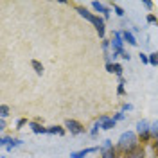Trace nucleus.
Masks as SVG:
<instances>
[{
    "mask_svg": "<svg viewBox=\"0 0 158 158\" xmlns=\"http://www.w3.org/2000/svg\"><path fill=\"white\" fill-rule=\"evenodd\" d=\"M77 13L83 16V18H86L90 22V23H94L95 25V29H97V34L102 38L104 36V22L99 18V16H95V15H92V13H88V11L85 9V7H77Z\"/></svg>",
    "mask_w": 158,
    "mask_h": 158,
    "instance_id": "obj_1",
    "label": "nucleus"
},
{
    "mask_svg": "<svg viewBox=\"0 0 158 158\" xmlns=\"http://www.w3.org/2000/svg\"><path fill=\"white\" fill-rule=\"evenodd\" d=\"M118 148L124 149L126 153L137 148V137H135V133H133V131H126V133H122L120 138H118Z\"/></svg>",
    "mask_w": 158,
    "mask_h": 158,
    "instance_id": "obj_2",
    "label": "nucleus"
},
{
    "mask_svg": "<svg viewBox=\"0 0 158 158\" xmlns=\"http://www.w3.org/2000/svg\"><path fill=\"white\" fill-rule=\"evenodd\" d=\"M65 126L69 128V131L72 133V135H81V133L85 131V128H83V126L79 124L77 120H70V118H69V120L65 122Z\"/></svg>",
    "mask_w": 158,
    "mask_h": 158,
    "instance_id": "obj_3",
    "label": "nucleus"
},
{
    "mask_svg": "<svg viewBox=\"0 0 158 158\" xmlns=\"http://www.w3.org/2000/svg\"><path fill=\"white\" fill-rule=\"evenodd\" d=\"M99 148H90V149H81V151H76V153H72L70 156L72 158H85L86 155H90V153H97Z\"/></svg>",
    "mask_w": 158,
    "mask_h": 158,
    "instance_id": "obj_4",
    "label": "nucleus"
},
{
    "mask_svg": "<svg viewBox=\"0 0 158 158\" xmlns=\"http://www.w3.org/2000/svg\"><path fill=\"white\" fill-rule=\"evenodd\" d=\"M137 131L142 135L144 138H148V133H149V124L146 122V120H140L137 124Z\"/></svg>",
    "mask_w": 158,
    "mask_h": 158,
    "instance_id": "obj_5",
    "label": "nucleus"
},
{
    "mask_svg": "<svg viewBox=\"0 0 158 158\" xmlns=\"http://www.w3.org/2000/svg\"><path fill=\"white\" fill-rule=\"evenodd\" d=\"M124 158H144V149H142V148H138V146H137L135 149L128 151Z\"/></svg>",
    "mask_w": 158,
    "mask_h": 158,
    "instance_id": "obj_6",
    "label": "nucleus"
},
{
    "mask_svg": "<svg viewBox=\"0 0 158 158\" xmlns=\"http://www.w3.org/2000/svg\"><path fill=\"white\" fill-rule=\"evenodd\" d=\"M92 6H94V9H95V11H99V13H102V15H104L106 18L110 16V9L106 7V6H102L101 2H92Z\"/></svg>",
    "mask_w": 158,
    "mask_h": 158,
    "instance_id": "obj_7",
    "label": "nucleus"
},
{
    "mask_svg": "<svg viewBox=\"0 0 158 158\" xmlns=\"http://www.w3.org/2000/svg\"><path fill=\"white\" fill-rule=\"evenodd\" d=\"M106 70L111 72V74H117V76L122 74V67H120L118 63H108V65H106Z\"/></svg>",
    "mask_w": 158,
    "mask_h": 158,
    "instance_id": "obj_8",
    "label": "nucleus"
},
{
    "mask_svg": "<svg viewBox=\"0 0 158 158\" xmlns=\"http://www.w3.org/2000/svg\"><path fill=\"white\" fill-rule=\"evenodd\" d=\"M122 38L126 40L129 45H137V40H135V36H133L129 31H124V32H122Z\"/></svg>",
    "mask_w": 158,
    "mask_h": 158,
    "instance_id": "obj_9",
    "label": "nucleus"
},
{
    "mask_svg": "<svg viewBox=\"0 0 158 158\" xmlns=\"http://www.w3.org/2000/svg\"><path fill=\"white\" fill-rule=\"evenodd\" d=\"M102 158H117V155H115V149H113V148L102 149Z\"/></svg>",
    "mask_w": 158,
    "mask_h": 158,
    "instance_id": "obj_10",
    "label": "nucleus"
},
{
    "mask_svg": "<svg viewBox=\"0 0 158 158\" xmlns=\"http://www.w3.org/2000/svg\"><path fill=\"white\" fill-rule=\"evenodd\" d=\"M31 129L34 131V133H49L47 131V128H41L40 124H36V122H31Z\"/></svg>",
    "mask_w": 158,
    "mask_h": 158,
    "instance_id": "obj_11",
    "label": "nucleus"
},
{
    "mask_svg": "<svg viewBox=\"0 0 158 158\" xmlns=\"http://www.w3.org/2000/svg\"><path fill=\"white\" fill-rule=\"evenodd\" d=\"M111 128H115V120L113 118H104V122H102V129H111Z\"/></svg>",
    "mask_w": 158,
    "mask_h": 158,
    "instance_id": "obj_12",
    "label": "nucleus"
},
{
    "mask_svg": "<svg viewBox=\"0 0 158 158\" xmlns=\"http://www.w3.org/2000/svg\"><path fill=\"white\" fill-rule=\"evenodd\" d=\"M31 65H32V69L36 70V74H38V76H41V74H43V65H41L40 61H36V59H34Z\"/></svg>",
    "mask_w": 158,
    "mask_h": 158,
    "instance_id": "obj_13",
    "label": "nucleus"
},
{
    "mask_svg": "<svg viewBox=\"0 0 158 158\" xmlns=\"http://www.w3.org/2000/svg\"><path fill=\"white\" fill-rule=\"evenodd\" d=\"M47 131H49V133H58V135H63V133H65V129L59 128V126H52V128H47Z\"/></svg>",
    "mask_w": 158,
    "mask_h": 158,
    "instance_id": "obj_14",
    "label": "nucleus"
},
{
    "mask_svg": "<svg viewBox=\"0 0 158 158\" xmlns=\"http://www.w3.org/2000/svg\"><path fill=\"white\" fill-rule=\"evenodd\" d=\"M149 63H151V65H155V67L158 65V52H153V54H149Z\"/></svg>",
    "mask_w": 158,
    "mask_h": 158,
    "instance_id": "obj_15",
    "label": "nucleus"
},
{
    "mask_svg": "<svg viewBox=\"0 0 158 158\" xmlns=\"http://www.w3.org/2000/svg\"><path fill=\"white\" fill-rule=\"evenodd\" d=\"M7 115H9V106L2 104V106H0V117L4 118V117H7Z\"/></svg>",
    "mask_w": 158,
    "mask_h": 158,
    "instance_id": "obj_16",
    "label": "nucleus"
},
{
    "mask_svg": "<svg viewBox=\"0 0 158 158\" xmlns=\"http://www.w3.org/2000/svg\"><path fill=\"white\" fill-rule=\"evenodd\" d=\"M11 142H13V138H9V137H2V140H0V144H2V146H6V148L9 146Z\"/></svg>",
    "mask_w": 158,
    "mask_h": 158,
    "instance_id": "obj_17",
    "label": "nucleus"
},
{
    "mask_svg": "<svg viewBox=\"0 0 158 158\" xmlns=\"http://www.w3.org/2000/svg\"><path fill=\"white\" fill-rule=\"evenodd\" d=\"M20 144H22V140H13V142H11L9 146H7V149H13V148H16V146H20Z\"/></svg>",
    "mask_w": 158,
    "mask_h": 158,
    "instance_id": "obj_18",
    "label": "nucleus"
},
{
    "mask_svg": "<svg viewBox=\"0 0 158 158\" xmlns=\"http://www.w3.org/2000/svg\"><path fill=\"white\" fill-rule=\"evenodd\" d=\"M140 61H142V63H149V56H146V54H140Z\"/></svg>",
    "mask_w": 158,
    "mask_h": 158,
    "instance_id": "obj_19",
    "label": "nucleus"
},
{
    "mask_svg": "<svg viewBox=\"0 0 158 158\" xmlns=\"http://www.w3.org/2000/svg\"><path fill=\"white\" fill-rule=\"evenodd\" d=\"M115 13H117L118 16H124V11L120 9V7H118V6H115Z\"/></svg>",
    "mask_w": 158,
    "mask_h": 158,
    "instance_id": "obj_20",
    "label": "nucleus"
},
{
    "mask_svg": "<svg viewBox=\"0 0 158 158\" xmlns=\"http://www.w3.org/2000/svg\"><path fill=\"white\" fill-rule=\"evenodd\" d=\"M122 118H124V113H122V111H120V113H117V115H115V117H113V120H122Z\"/></svg>",
    "mask_w": 158,
    "mask_h": 158,
    "instance_id": "obj_21",
    "label": "nucleus"
},
{
    "mask_svg": "<svg viewBox=\"0 0 158 158\" xmlns=\"http://www.w3.org/2000/svg\"><path fill=\"white\" fill-rule=\"evenodd\" d=\"M151 129H153V133L156 135V133H158V122H155V124H153V128H151Z\"/></svg>",
    "mask_w": 158,
    "mask_h": 158,
    "instance_id": "obj_22",
    "label": "nucleus"
},
{
    "mask_svg": "<svg viewBox=\"0 0 158 158\" xmlns=\"http://www.w3.org/2000/svg\"><path fill=\"white\" fill-rule=\"evenodd\" d=\"M106 148H111V140H104V149Z\"/></svg>",
    "mask_w": 158,
    "mask_h": 158,
    "instance_id": "obj_23",
    "label": "nucleus"
},
{
    "mask_svg": "<svg viewBox=\"0 0 158 158\" xmlns=\"http://www.w3.org/2000/svg\"><path fill=\"white\" fill-rule=\"evenodd\" d=\"M128 110H131V104H124L122 106V111H128Z\"/></svg>",
    "mask_w": 158,
    "mask_h": 158,
    "instance_id": "obj_24",
    "label": "nucleus"
},
{
    "mask_svg": "<svg viewBox=\"0 0 158 158\" xmlns=\"http://www.w3.org/2000/svg\"><path fill=\"white\" fill-rule=\"evenodd\" d=\"M144 6H146L148 9H151V7H153V2H144Z\"/></svg>",
    "mask_w": 158,
    "mask_h": 158,
    "instance_id": "obj_25",
    "label": "nucleus"
},
{
    "mask_svg": "<svg viewBox=\"0 0 158 158\" xmlns=\"http://www.w3.org/2000/svg\"><path fill=\"white\" fill-rule=\"evenodd\" d=\"M120 58H124V59H129V54H128V52H122V54H120Z\"/></svg>",
    "mask_w": 158,
    "mask_h": 158,
    "instance_id": "obj_26",
    "label": "nucleus"
},
{
    "mask_svg": "<svg viewBox=\"0 0 158 158\" xmlns=\"http://www.w3.org/2000/svg\"><path fill=\"white\" fill-rule=\"evenodd\" d=\"M156 149H158V146H156Z\"/></svg>",
    "mask_w": 158,
    "mask_h": 158,
    "instance_id": "obj_27",
    "label": "nucleus"
}]
</instances>
